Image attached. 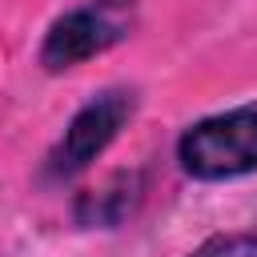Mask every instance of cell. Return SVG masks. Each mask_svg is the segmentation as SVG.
Instances as JSON below:
<instances>
[{"instance_id": "obj_3", "label": "cell", "mask_w": 257, "mask_h": 257, "mask_svg": "<svg viewBox=\"0 0 257 257\" xmlns=\"http://www.w3.org/2000/svg\"><path fill=\"white\" fill-rule=\"evenodd\" d=\"M133 112V92H100L92 96L64 128V137L56 141V149L48 153V165L44 173L52 181H64V177H76L80 169H88L108 145L112 137L120 133V124L128 120Z\"/></svg>"}, {"instance_id": "obj_2", "label": "cell", "mask_w": 257, "mask_h": 257, "mask_svg": "<svg viewBox=\"0 0 257 257\" xmlns=\"http://www.w3.org/2000/svg\"><path fill=\"white\" fill-rule=\"evenodd\" d=\"M128 28H133V4H124V0H92L84 8L64 12L48 28L40 60L52 72L72 68V64H80V60L112 48L116 40H124Z\"/></svg>"}, {"instance_id": "obj_4", "label": "cell", "mask_w": 257, "mask_h": 257, "mask_svg": "<svg viewBox=\"0 0 257 257\" xmlns=\"http://www.w3.org/2000/svg\"><path fill=\"white\" fill-rule=\"evenodd\" d=\"M189 257H257V233H233V237H213Z\"/></svg>"}, {"instance_id": "obj_1", "label": "cell", "mask_w": 257, "mask_h": 257, "mask_svg": "<svg viewBox=\"0 0 257 257\" xmlns=\"http://www.w3.org/2000/svg\"><path fill=\"white\" fill-rule=\"evenodd\" d=\"M177 157L185 173L201 181H229L257 173V108H233L197 120L193 128H185Z\"/></svg>"}]
</instances>
